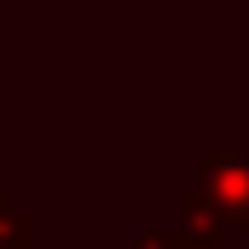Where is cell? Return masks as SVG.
Segmentation results:
<instances>
[{
	"instance_id": "obj_1",
	"label": "cell",
	"mask_w": 249,
	"mask_h": 249,
	"mask_svg": "<svg viewBox=\"0 0 249 249\" xmlns=\"http://www.w3.org/2000/svg\"><path fill=\"white\" fill-rule=\"evenodd\" d=\"M217 222H245L249 213V157H203Z\"/></svg>"
},
{
	"instance_id": "obj_2",
	"label": "cell",
	"mask_w": 249,
	"mask_h": 249,
	"mask_svg": "<svg viewBox=\"0 0 249 249\" xmlns=\"http://www.w3.org/2000/svg\"><path fill=\"white\" fill-rule=\"evenodd\" d=\"M0 249H33V222L23 213L0 217Z\"/></svg>"
}]
</instances>
